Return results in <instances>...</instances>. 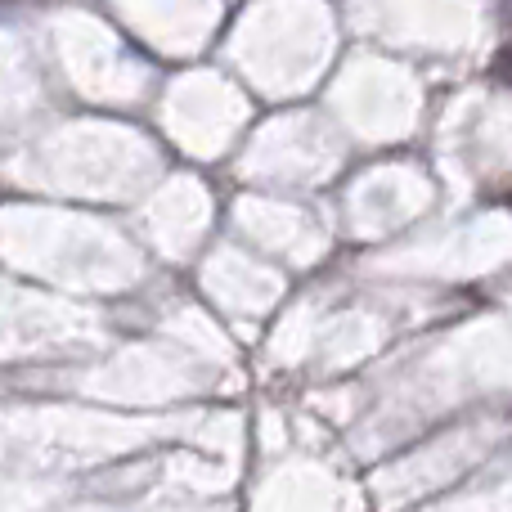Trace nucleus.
<instances>
[{
    "instance_id": "f257e3e1",
    "label": "nucleus",
    "mask_w": 512,
    "mask_h": 512,
    "mask_svg": "<svg viewBox=\"0 0 512 512\" xmlns=\"http://www.w3.org/2000/svg\"><path fill=\"white\" fill-rule=\"evenodd\" d=\"M495 77L512 81V45H508V50H499V59H495Z\"/></svg>"
}]
</instances>
